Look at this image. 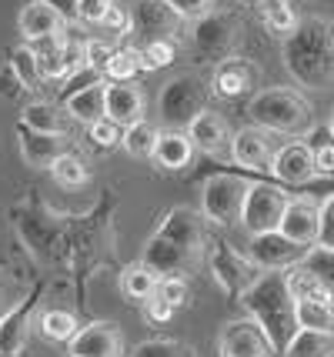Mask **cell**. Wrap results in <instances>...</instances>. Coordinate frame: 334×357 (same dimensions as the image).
<instances>
[{"mask_svg":"<svg viewBox=\"0 0 334 357\" xmlns=\"http://www.w3.org/2000/svg\"><path fill=\"white\" fill-rule=\"evenodd\" d=\"M144 70H164L177 61V40H147L141 47Z\"/></svg>","mask_w":334,"mask_h":357,"instance_id":"cell-40","label":"cell"},{"mask_svg":"<svg viewBox=\"0 0 334 357\" xmlns=\"http://www.w3.org/2000/svg\"><path fill=\"white\" fill-rule=\"evenodd\" d=\"M294 314H298V327H311V331H331V334H334V294L298 297V301H294Z\"/></svg>","mask_w":334,"mask_h":357,"instance_id":"cell-28","label":"cell"},{"mask_svg":"<svg viewBox=\"0 0 334 357\" xmlns=\"http://www.w3.org/2000/svg\"><path fill=\"white\" fill-rule=\"evenodd\" d=\"M271 157H274V151H271L264 127H241L231 137V160L244 171H264V167H271Z\"/></svg>","mask_w":334,"mask_h":357,"instance_id":"cell-22","label":"cell"},{"mask_svg":"<svg viewBox=\"0 0 334 357\" xmlns=\"http://www.w3.org/2000/svg\"><path fill=\"white\" fill-rule=\"evenodd\" d=\"M17 151L20 160L33 167V171H50V164L64 154V137H54V134H40L27 127L24 121L17 124Z\"/></svg>","mask_w":334,"mask_h":357,"instance_id":"cell-20","label":"cell"},{"mask_svg":"<svg viewBox=\"0 0 334 357\" xmlns=\"http://www.w3.org/2000/svg\"><path fill=\"white\" fill-rule=\"evenodd\" d=\"M144 70V57L137 47H117L104 67V80H134Z\"/></svg>","mask_w":334,"mask_h":357,"instance_id":"cell-36","label":"cell"},{"mask_svg":"<svg viewBox=\"0 0 334 357\" xmlns=\"http://www.w3.org/2000/svg\"><path fill=\"white\" fill-rule=\"evenodd\" d=\"M257 80H261V70H257L255 61H248V57H224L221 63H214V74H211V91L218 93V97H227V100H234V97H244V93H251L257 87Z\"/></svg>","mask_w":334,"mask_h":357,"instance_id":"cell-15","label":"cell"},{"mask_svg":"<svg viewBox=\"0 0 334 357\" xmlns=\"http://www.w3.org/2000/svg\"><path fill=\"white\" fill-rule=\"evenodd\" d=\"M44 294V284H33V291L20 304H14L10 311L0 314V351L3 354H20L27 334H31V317L37 311V301Z\"/></svg>","mask_w":334,"mask_h":357,"instance_id":"cell-16","label":"cell"},{"mask_svg":"<svg viewBox=\"0 0 334 357\" xmlns=\"http://www.w3.org/2000/svg\"><path fill=\"white\" fill-rule=\"evenodd\" d=\"M144 317L151 321V324H167L171 317H174V307L164 301V297H151V301H144Z\"/></svg>","mask_w":334,"mask_h":357,"instance_id":"cell-48","label":"cell"},{"mask_svg":"<svg viewBox=\"0 0 334 357\" xmlns=\"http://www.w3.org/2000/svg\"><path fill=\"white\" fill-rule=\"evenodd\" d=\"M80 331V321L74 311H64V307H50V311L40 314V334L47 341H57V344H70L74 334Z\"/></svg>","mask_w":334,"mask_h":357,"instance_id":"cell-32","label":"cell"},{"mask_svg":"<svg viewBox=\"0 0 334 357\" xmlns=\"http://www.w3.org/2000/svg\"><path fill=\"white\" fill-rule=\"evenodd\" d=\"M301 264L334 294V248H321V244H314V248L304 254Z\"/></svg>","mask_w":334,"mask_h":357,"instance_id":"cell-38","label":"cell"},{"mask_svg":"<svg viewBox=\"0 0 334 357\" xmlns=\"http://www.w3.org/2000/svg\"><path fill=\"white\" fill-rule=\"evenodd\" d=\"M207 110V84L197 74H177L160 87L158 121L174 130H188L194 117Z\"/></svg>","mask_w":334,"mask_h":357,"instance_id":"cell-4","label":"cell"},{"mask_svg":"<svg viewBox=\"0 0 334 357\" xmlns=\"http://www.w3.org/2000/svg\"><path fill=\"white\" fill-rule=\"evenodd\" d=\"M158 297H164L174 311L177 307H188L191 304V284H188V278H160Z\"/></svg>","mask_w":334,"mask_h":357,"instance_id":"cell-41","label":"cell"},{"mask_svg":"<svg viewBox=\"0 0 334 357\" xmlns=\"http://www.w3.org/2000/svg\"><path fill=\"white\" fill-rule=\"evenodd\" d=\"M97 80H104V77H100L97 70H91V67H80V70H74V74L64 80V91H61V104H64L70 93L84 91V87H91V84H97Z\"/></svg>","mask_w":334,"mask_h":357,"instance_id":"cell-46","label":"cell"},{"mask_svg":"<svg viewBox=\"0 0 334 357\" xmlns=\"http://www.w3.org/2000/svg\"><path fill=\"white\" fill-rule=\"evenodd\" d=\"M271 174L281 181V184H311L318 177V167H314V154L304 140H294V144H284L281 151H274L271 157Z\"/></svg>","mask_w":334,"mask_h":357,"instance_id":"cell-17","label":"cell"},{"mask_svg":"<svg viewBox=\"0 0 334 357\" xmlns=\"http://www.w3.org/2000/svg\"><path fill=\"white\" fill-rule=\"evenodd\" d=\"M248 117L271 134L301 137L311 130V104L294 87H268L257 91L248 104Z\"/></svg>","mask_w":334,"mask_h":357,"instance_id":"cell-3","label":"cell"},{"mask_svg":"<svg viewBox=\"0 0 334 357\" xmlns=\"http://www.w3.org/2000/svg\"><path fill=\"white\" fill-rule=\"evenodd\" d=\"M141 261L151 267L158 278H191L194 271L201 267V261H207V254H191V250L177 248L171 241L151 234V237L144 241Z\"/></svg>","mask_w":334,"mask_h":357,"instance_id":"cell-10","label":"cell"},{"mask_svg":"<svg viewBox=\"0 0 334 357\" xmlns=\"http://www.w3.org/2000/svg\"><path fill=\"white\" fill-rule=\"evenodd\" d=\"M174 7V14L181 20H201L204 14L214 10V0H167Z\"/></svg>","mask_w":334,"mask_h":357,"instance_id":"cell-45","label":"cell"},{"mask_svg":"<svg viewBox=\"0 0 334 357\" xmlns=\"http://www.w3.org/2000/svg\"><path fill=\"white\" fill-rule=\"evenodd\" d=\"M308 250L311 248H304L298 241L284 237L281 231H268V234H251L244 254H248L261 271H287V267L301 264Z\"/></svg>","mask_w":334,"mask_h":357,"instance_id":"cell-9","label":"cell"},{"mask_svg":"<svg viewBox=\"0 0 334 357\" xmlns=\"http://www.w3.org/2000/svg\"><path fill=\"white\" fill-rule=\"evenodd\" d=\"M17 27H20V37L24 40H44V37H54V33H64L67 31V20L54 7H50L47 0H31L20 17H17Z\"/></svg>","mask_w":334,"mask_h":357,"instance_id":"cell-23","label":"cell"},{"mask_svg":"<svg viewBox=\"0 0 334 357\" xmlns=\"http://www.w3.org/2000/svg\"><path fill=\"white\" fill-rule=\"evenodd\" d=\"M130 357H194V354L191 347H184L177 341H144L130 351Z\"/></svg>","mask_w":334,"mask_h":357,"instance_id":"cell-42","label":"cell"},{"mask_svg":"<svg viewBox=\"0 0 334 357\" xmlns=\"http://www.w3.org/2000/svg\"><path fill=\"white\" fill-rule=\"evenodd\" d=\"M241 307L248 317H255L261 331L271 337L274 351L281 354L291 337L298 334V314H294V294L287 287L284 271H268L241 294Z\"/></svg>","mask_w":334,"mask_h":357,"instance_id":"cell-2","label":"cell"},{"mask_svg":"<svg viewBox=\"0 0 334 357\" xmlns=\"http://www.w3.org/2000/svg\"><path fill=\"white\" fill-rule=\"evenodd\" d=\"M218 351L221 357H274V344L261 331L255 317H238L231 324H224L221 337H218Z\"/></svg>","mask_w":334,"mask_h":357,"instance_id":"cell-11","label":"cell"},{"mask_svg":"<svg viewBox=\"0 0 334 357\" xmlns=\"http://www.w3.org/2000/svg\"><path fill=\"white\" fill-rule=\"evenodd\" d=\"M158 134L160 130L151 124V121H137V124L124 127V140H121V147H124L130 157H154Z\"/></svg>","mask_w":334,"mask_h":357,"instance_id":"cell-34","label":"cell"},{"mask_svg":"<svg viewBox=\"0 0 334 357\" xmlns=\"http://www.w3.org/2000/svg\"><path fill=\"white\" fill-rule=\"evenodd\" d=\"M287 197L281 187L274 184H264V181H255L248 187L244 194V207H241V227L251 234H268V231H278L281 227V218H284V207H287Z\"/></svg>","mask_w":334,"mask_h":357,"instance_id":"cell-7","label":"cell"},{"mask_svg":"<svg viewBox=\"0 0 334 357\" xmlns=\"http://www.w3.org/2000/svg\"><path fill=\"white\" fill-rule=\"evenodd\" d=\"M70 357H121L124 354V337L121 327L114 321H91L74 334V341L67 344Z\"/></svg>","mask_w":334,"mask_h":357,"instance_id":"cell-14","label":"cell"},{"mask_svg":"<svg viewBox=\"0 0 334 357\" xmlns=\"http://www.w3.org/2000/svg\"><path fill=\"white\" fill-rule=\"evenodd\" d=\"M100 27H107L114 37H128V33H134V14L114 0L107 7V14H104V20H100Z\"/></svg>","mask_w":334,"mask_h":357,"instance_id":"cell-43","label":"cell"},{"mask_svg":"<svg viewBox=\"0 0 334 357\" xmlns=\"http://www.w3.org/2000/svg\"><path fill=\"white\" fill-rule=\"evenodd\" d=\"M248 187L251 181H244L241 174H211L201 184V214L207 224H218V227L238 224Z\"/></svg>","mask_w":334,"mask_h":357,"instance_id":"cell-5","label":"cell"},{"mask_svg":"<svg viewBox=\"0 0 334 357\" xmlns=\"http://www.w3.org/2000/svg\"><path fill=\"white\" fill-rule=\"evenodd\" d=\"M278 231L284 234V237H291V241L304 244V248H314L318 244V231H321V201L291 197Z\"/></svg>","mask_w":334,"mask_h":357,"instance_id":"cell-18","label":"cell"},{"mask_svg":"<svg viewBox=\"0 0 334 357\" xmlns=\"http://www.w3.org/2000/svg\"><path fill=\"white\" fill-rule=\"evenodd\" d=\"M238 37H241V20L234 14H221V10H211L201 20H194L191 31L197 57H204L211 63H221L224 57H231Z\"/></svg>","mask_w":334,"mask_h":357,"instance_id":"cell-8","label":"cell"},{"mask_svg":"<svg viewBox=\"0 0 334 357\" xmlns=\"http://www.w3.org/2000/svg\"><path fill=\"white\" fill-rule=\"evenodd\" d=\"M50 177L57 181L61 187L67 190H74V187H84L91 181V171H87V160L74 151H64V154L57 157L54 164H50Z\"/></svg>","mask_w":334,"mask_h":357,"instance_id":"cell-33","label":"cell"},{"mask_svg":"<svg viewBox=\"0 0 334 357\" xmlns=\"http://www.w3.org/2000/svg\"><path fill=\"white\" fill-rule=\"evenodd\" d=\"M281 61L291 80L304 91H331L334 87V20L304 17L284 37Z\"/></svg>","mask_w":334,"mask_h":357,"instance_id":"cell-1","label":"cell"},{"mask_svg":"<svg viewBox=\"0 0 334 357\" xmlns=\"http://www.w3.org/2000/svg\"><path fill=\"white\" fill-rule=\"evenodd\" d=\"M257 10H261L264 27L271 33H281V37H287V33L294 31V24H298V17H294L287 0H257Z\"/></svg>","mask_w":334,"mask_h":357,"instance_id":"cell-37","label":"cell"},{"mask_svg":"<svg viewBox=\"0 0 334 357\" xmlns=\"http://www.w3.org/2000/svg\"><path fill=\"white\" fill-rule=\"evenodd\" d=\"M207 220L191 207H171L158 224V237L171 241L177 248L191 250V254H207Z\"/></svg>","mask_w":334,"mask_h":357,"instance_id":"cell-12","label":"cell"},{"mask_svg":"<svg viewBox=\"0 0 334 357\" xmlns=\"http://www.w3.org/2000/svg\"><path fill=\"white\" fill-rule=\"evenodd\" d=\"M207 271L231 301H241V294L261 278V267L248 254H238L227 241H207Z\"/></svg>","mask_w":334,"mask_h":357,"instance_id":"cell-6","label":"cell"},{"mask_svg":"<svg viewBox=\"0 0 334 357\" xmlns=\"http://www.w3.org/2000/svg\"><path fill=\"white\" fill-rule=\"evenodd\" d=\"M10 77L20 84V91H40L44 84V74H40V57L33 47H14L10 50Z\"/></svg>","mask_w":334,"mask_h":357,"instance_id":"cell-31","label":"cell"},{"mask_svg":"<svg viewBox=\"0 0 334 357\" xmlns=\"http://www.w3.org/2000/svg\"><path fill=\"white\" fill-rule=\"evenodd\" d=\"M17 93H20V84H17L14 77H3V74H0V97H10V100H14Z\"/></svg>","mask_w":334,"mask_h":357,"instance_id":"cell-51","label":"cell"},{"mask_svg":"<svg viewBox=\"0 0 334 357\" xmlns=\"http://www.w3.org/2000/svg\"><path fill=\"white\" fill-rule=\"evenodd\" d=\"M104 114L124 127L144 121V91L134 84V80H107V91H104Z\"/></svg>","mask_w":334,"mask_h":357,"instance_id":"cell-21","label":"cell"},{"mask_svg":"<svg viewBox=\"0 0 334 357\" xmlns=\"http://www.w3.org/2000/svg\"><path fill=\"white\" fill-rule=\"evenodd\" d=\"M87 137L94 144L97 151H114V147H121V140H124V124H117L111 121L107 114L94 121V124H87Z\"/></svg>","mask_w":334,"mask_h":357,"instance_id":"cell-39","label":"cell"},{"mask_svg":"<svg viewBox=\"0 0 334 357\" xmlns=\"http://www.w3.org/2000/svg\"><path fill=\"white\" fill-rule=\"evenodd\" d=\"M281 357H334V334L331 331L298 327V334L281 351Z\"/></svg>","mask_w":334,"mask_h":357,"instance_id":"cell-29","label":"cell"},{"mask_svg":"<svg viewBox=\"0 0 334 357\" xmlns=\"http://www.w3.org/2000/svg\"><path fill=\"white\" fill-rule=\"evenodd\" d=\"M134 31L144 33V44L147 40H177L181 17L174 14V7L167 0H141L137 14H134Z\"/></svg>","mask_w":334,"mask_h":357,"instance_id":"cell-19","label":"cell"},{"mask_svg":"<svg viewBox=\"0 0 334 357\" xmlns=\"http://www.w3.org/2000/svg\"><path fill=\"white\" fill-rule=\"evenodd\" d=\"M0 357H20V354H3V351H0Z\"/></svg>","mask_w":334,"mask_h":357,"instance_id":"cell-52","label":"cell"},{"mask_svg":"<svg viewBox=\"0 0 334 357\" xmlns=\"http://www.w3.org/2000/svg\"><path fill=\"white\" fill-rule=\"evenodd\" d=\"M194 151H197V147H194V140L188 137V130L167 127V130H160L158 134L154 160H158V167H164V171H184V167L191 164Z\"/></svg>","mask_w":334,"mask_h":357,"instance_id":"cell-25","label":"cell"},{"mask_svg":"<svg viewBox=\"0 0 334 357\" xmlns=\"http://www.w3.org/2000/svg\"><path fill=\"white\" fill-rule=\"evenodd\" d=\"M188 137H191L194 147L204 151V154H221L224 147L231 144L227 124H224L221 114H214V110H201V114L194 117L191 124H188Z\"/></svg>","mask_w":334,"mask_h":357,"instance_id":"cell-26","label":"cell"},{"mask_svg":"<svg viewBox=\"0 0 334 357\" xmlns=\"http://www.w3.org/2000/svg\"><path fill=\"white\" fill-rule=\"evenodd\" d=\"M314 154V167L324 177H334V134L331 127H311L308 130V140H304Z\"/></svg>","mask_w":334,"mask_h":357,"instance_id":"cell-35","label":"cell"},{"mask_svg":"<svg viewBox=\"0 0 334 357\" xmlns=\"http://www.w3.org/2000/svg\"><path fill=\"white\" fill-rule=\"evenodd\" d=\"M328 127H331V134H334V114H331V124H328Z\"/></svg>","mask_w":334,"mask_h":357,"instance_id":"cell-53","label":"cell"},{"mask_svg":"<svg viewBox=\"0 0 334 357\" xmlns=\"http://www.w3.org/2000/svg\"><path fill=\"white\" fill-rule=\"evenodd\" d=\"M158 274L151 271V267L137 261V264H128L121 271V294L134 301V304H144V301H151V297L158 294Z\"/></svg>","mask_w":334,"mask_h":357,"instance_id":"cell-30","label":"cell"},{"mask_svg":"<svg viewBox=\"0 0 334 357\" xmlns=\"http://www.w3.org/2000/svg\"><path fill=\"white\" fill-rule=\"evenodd\" d=\"M37 57H40V74L44 80H67L74 70L84 67V40H70L64 33H54L37 40Z\"/></svg>","mask_w":334,"mask_h":357,"instance_id":"cell-13","label":"cell"},{"mask_svg":"<svg viewBox=\"0 0 334 357\" xmlns=\"http://www.w3.org/2000/svg\"><path fill=\"white\" fill-rule=\"evenodd\" d=\"M50 7L57 10V14L67 20V27L74 24V20H80V0H47Z\"/></svg>","mask_w":334,"mask_h":357,"instance_id":"cell-50","label":"cell"},{"mask_svg":"<svg viewBox=\"0 0 334 357\" xmlns=\"http://www.w3.org/2000/svg\"><path fill=\"white\" fill-rule=\"evenodd\" d=\"M321 248H334V194L328 201H321V231H318Z\"/></svg>","mask_w":334,"mask_h":357,"instance_id":"cell-47","label":"cell"},{"mask_svg":"<svg viewBox=\"0 0 334 357\" xmlns=\"http://www.w3.org/2000/svg\"><path fill=\"white\" fill-rule=\"evenodd\" d=\"M104 91H107V80H97L91 87L70 93L64 100L67 114H70L77 124H94V121H100V117H104Z\"/></svg>","mask_w":334,"mask_h":357,"instance_id":"cell-27","label":"cell"},{"mask_svg":"<svg viewBox=\"0 0 334 357\" xmlns=\"http://www.w3.org/2000/svg\"><path fill=\"white\" fill-rule=\"evenodd\" d=\"M20 121L40 134H54V137H70L77 121L67 114V107L54 104V100H31L27 107L20 110Z\"/></svg>","mask_w":334,"mask_h":357,"instance_id":"cell-24","label":"cell"},{"mask_svg":"<svg viewBox=\"0 0 334 357\" xmlns=\"http://www.w3.org/2000/svg\"><path fill=\"white\" fill-rule=\"evenodd\" d=\"M111 3L114 0H80V20L84 24H100Z\"/></svg>","mask_w":334,"mask_h":357,"instance_id":"cell-49","label":"cell"},{"mask_svg":"<svg viewBox=\"0 0 334 357\" xmlns=\"http://www.w3.org/2000/svg\"><path fill=\"white\" fill-rule=\"evenodd\" d=\"M114 50L117 47H111L107 40H84V67H91V70H97L104 77V67L114 57Z\"/></svg>","mask_w":334,"mask_h":357,"instance_id":"cell-44","label":"cell"}]
</instances>
